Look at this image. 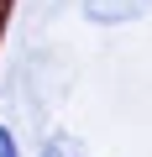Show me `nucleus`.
I'll use <instances>...</instances> for the list:
<instances>
[{
  "instance_id": "nucleus-3",
  "label": "nucleus",
  "mask_w": 152,
  "mask_h": 157,
  "mask_svg": "<svg viewBox=\"0 0 152 157\" xmlns=\"http://www.w3.org/2000/svg\"><path fill=\"white\" fill-rule=\"evenodd\" d=\"M0 157H26V152H21V136H16V126H6V121H0Z\"/></svg>"
},
{
  "instance_id": "nucleus-1",
  "label": "nucleus",
  "mask_w": 152,
  "mask_h": 157,
  "mask_svg": "<svg viewBox=\"0 0 152 157\" xmlns=\"http://www.w3.org/2000/svg\"><path fill=\"white\" fill-rule=\"evenodd\" d=\"M152 11V0H79V16L89 26H131Z\"/></svg>"
},
{
  "instance_id": "nucleus-2",
  "label": "nucleus",
  "mask_w": 152,
  "mask_h": 157,
  "mask_svg": "<svg viewBox=\"0 0 152 157\" xmlns=\"http://www.w3.org/2000/svg\"><path fill=\"white\" fill-rule=\"evenodd\" d=\"M37 157H89V147L79 136H68V131H47L37 141Z\"/></svg>"
}]
</instances>
